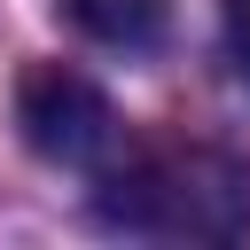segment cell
<instances>
[{
    "label": "cell",
    "mask_w": 250,
    "mask_h": 250,
    "mask_svg": "<svg viewBox=\"0 0 250 250\" xmlns=\"http://www.w3.org/2000/svg\"><path fill=\"white\" fill-rule=\"evenodd\" d=\"M102 219L133 234H242L250 188L227 156H133L102 188Z\"/></svg>",
    "instance_id": "cell-1"
},
{
    "label": "cell",
    "mask_w": 250,
    "mask_h": 250,
    "mask_svg": "<svg viewBox=\"0 0 250 250\" xmlns=\"http://www.w3.org/2000/svg\"><path fill=\"white\" fill-rule=\"evenodd\" d=\"M16 125H23V141H31L47 164H78V172L117 148V109L102 102V86H86V78L62 70V62L23 70V86H16Z\"/></svg>",
    "instance_id": "cell-2"
},
{
    "label": "cell",
    "mask_w": 250,
    "mask_h": 250,
    "mask_svg": "<svg viewBox=\"0 0 250 250\" xmlns=\"http://www.w3.org/2000/svg\"><path fill=\"white\" fill-rule=\"evenodd\" d=\"M62 16L102 47H156L164 39V0H62Z\"/></svg>",
    "instance_id": "cell-3"
},
{
    "label": "cell",
    "mask_w": 250,
    "mask_h": 250,
    "mask_svg": "<svg viewBox=\"0 0 250 250\" xmlns=\"http://www.w3.org/2000/svg\"><path fill=\"white\" fill-rule=\"evenodd\" d=\"M227 55H234V70L250 78V0H227Z\"/></svg>",
    "instance_id": "cell-4"
}]
</instances>
